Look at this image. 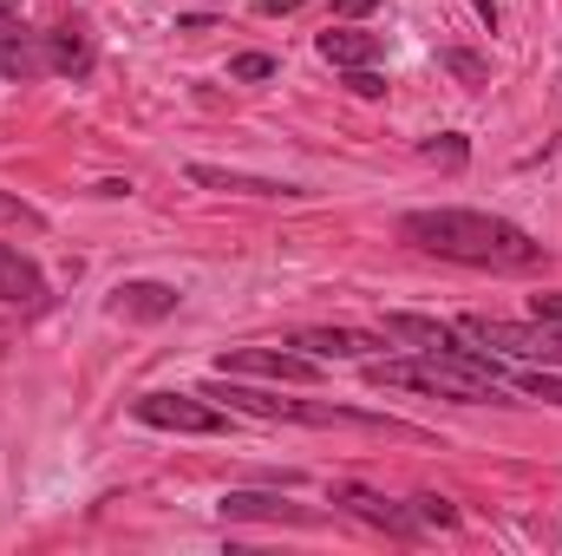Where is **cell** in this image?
I'll return each instance as SVG.
<instances>
[{"label": "cell", "mask_w": 562, "mask_h": 556, "mask_svg": "<svg viewBox=\"0 0 562 556\" xmlns=\"http://www.w3.org/2000/svg\"><path fill=\"white\" fill-rule=\"evenodd\" d=\"M196 184L210 190H249V197H294V184H269V177H229V170H210V164H190Z\"/></svg>", "instance_id": "obj_14"}, {"label": "cell", "mask_w": 562, "mask_h": 556, "mask_svg": "<svg viewBox=\"0 0 562 556\" xmlns=\"http://www.w3.org/2000/svg\"><path fill=\"white\" fill-rule=\"evenodd\" d=\"M530 314L543 321V341H550V367H562V294H537Z\"/></svg>", "instance_id": "obj_15"}, {"label": "cell", "mask_w": 562, "mask_h": 556, "mask_svg": "<svg viewBox=\"0 0 562 556\" xmlns=\"http://www.w3.org/2000/svg\"><path fill=\"white\" fill-rule=\"evenodd\" d=\"M229 73H236V79H269V73H276V59H269V53H243Z\"/></svg>", "instance_id": "obj_18"}, {"label": "cell", "mask_w": 562, "mask_h": 556, "mask_svg": "<svg viewBox=\"0 0 562 556\" xmlns=\"http://www.w3.org/2000/svg\"><path fill=\"white\" fill-rule=\"evenodd\" d=\"M216 400L243 407L256 419H301V425H386V432H413L400 419H373V413H347V407H307V400H276V393H256V387H216Z\"/></svg>", "instance_id": "obj_3"}, {"label": "cell", "mask_w": 562, "mask_h": 556, "mask_svg": "<svg viewBox=\"0 0 562 556\" xmlns=\"http://www.w3.org/2000/svg\"><path fill=\"white\" fill-rule=\"evenodd\" d=\"M425 157H438V164H464V144L458 138H431L425 144Z\"/></svg>", "instance_id": "obj_20"}, {"label": "cell", "mask_w": 562, "mask_h": 556, "mask_svg": "<svg viewBox=\"0 0 562 556\" xmlns=\"http://www.w3.org/2000/svg\"><path fill=\"white\" fill-rule=\"evenodd\" d=\"M223 518H269V524H314V511H301V504H281V498H262V491H229V498H223Z\"/></svg>", "instance_id": "obj_12"}, {"label": "cell", "mask_w": 562, "mask_h": 556, "mask_svg": "<svg viewBox=\"0 0 562 556\" xmlns=\"http://www.w3.org/2000/svg\"><path fill=\"white\" fill-rule=\"evenodd\" d=\"M367 380L373 387H413V393H438V400H464V407H484V400H504V367L484 354V347H419L413 360H367Z\"/></svg>", "instance_id": "obj_2"}, {"label": "cell", "mask_w": 562, "mask_h": 556, "mask_svg": "<svg viewBox=\"0 0 562 556\" xmlns=\"http://www.w3.org/2000/svg\"><path fill=\"white\" fill-rule=\"evenodd\" d=\"M294 347H307L314 360H373L386 347V334H360V327H307L294 334Z\"/></svg>", "instance_id": "obj_7"}, {"label": "cell", "mask_w": 562, "mask_h": 556, "mask_svg": "<svg viewBox=\"0 0 562 556\" xmlns=\"http://www.w3.org/2000/svg\"><path fill=\"white\" fill-rule=\"evenodd\" d=\"M334 7H340V13H347V20H367V13H373V7H380V0H334Z\"/></svg>", "instance_id": "obj_23"}, {"label": "cell", "mask_w": 562, "mask_h": 556, "mask_svg": "<svg viewBox=\"0 0 562 556\" xmlns=\"http://www.w3.org/2000/svg\"><path fill=\"white\" fill-rule=\"evenodd\" d=\"M334 504L353 511V518H367V524H380V531H393V537H413L419 531V511H406V504H393V498H380L367 485H334Z\"/></svg>", "instance_id": "obj_6"}, {"label": "cell", "mask_w": 562, "mask_h": 556, "mask_svg": "<svg viewBox=\"0 0 562 556\" xmlns=\"http://www.w3.org/2000/svg\"><path fill=\"white\" fill-rule=\"evenodd\" d=\"M0 301H7V308H33V301H46V276H40V263L20 256V249H7V243H0Z\"/></svg>", "instance_id": "obj_8"}, {"label": "cell", "mask_w": 562, "mask_h": 556, "mask_svg": "<svg viewBox=\"0 0 562 556\" xmlns=\"http://www.w3.org/2000/svg\"><path fill=\"white\" fill-rule=\"evenodd\" d=\"M517 387H524L530 400H550V407H562V374H524Z\"/></svg>", "instance_id": "obj_16"}, {"label": "cell", "mask_w": 562, "mask_h": 556, "mask_svg": "<svg viewBox=\"0 0 562 556\" xmlns=\"http://www.w3.org/2000/svg\"><path fill=\"white\" fill-rule=\"evenodd\" d=\"M0 223H20V230H40V210H33V203H20V197H7V190H0Z\"/></svg>", "instance_id": "obj_17"}, {"label": "cell", "mask_w": 562, "mask_h": 556, "mask_svg": "<svg viewBox=\"0 0 562 556\" xmlns=\"http://www.w3.org/2000/svg\"><path fill=\"white\" fill-rule=\"evenodd\" d=\"M353 92H360V99H380V92H386V79H380L373 66H360V73H353Z\"/></svg>", "instance_id": "obj_21"}, {"label": "cell", "mask_w": 562, "mask_h": 556, "mask_svg": "<svg viewBox=\"0 0 562 556\" xmlns=\"http://www.w3.org/2000/svg\"><path fill=\"white\" fill-rule=\"evenodd\" d=\"M216 374H256V380H314L321 367H314V354H276V347H229L223 360H216Z\"/></svg>", "instance_id": "obj_5"}, {"label": "cell", "mask_w": 562, "mask_h": 556, "mask_svg": "<svg viewBox=\"0 0 562 556\" xmlns=\"http://www.w3.org/2000/svg\"><path fill=\"white\" fill-rule=\"evenodd\" d=\"M92 59H99V53H92V33H86L79 20L46 33V66H53V73H66V79H86V73H92Z\"/></svg>", "instance_id": "obj_9"}, {"label": "cell", "mask_w": 562, "mask_h": 556, "mask_svg": "<svg viewBox=\"0 0 562 556\" xmlns=\"http://www.w3.org/2000/svg\"><path fill=\"white\" fill-rule=\"evenodd\" d=\"M262 13H294V7H307V0H256Z\"/></svg>", "instance_id": "obj_24"}, {"label": "cell", "mask_w": 562, "mask_h": 556, "mask_svg": "<svg viewBox=\"0 0 562 556\" xmlns=\"http://www.w3.org/2000/svg\"><path fill=\"white\" fill-rule=\"evenodd\" d=\"M170 308H177V288H164V281H125L112 294V314H125V321H164Z\"/></svg>", "instance_id": "obj_10"}, {"label": "cell", "mask_w": 562, "mask_h": 556, "mask_svg": "<svg viewBox=\"0 0 562 556\" xmlns=\"http://www.w3.org/2000/svg\"><path fill=\"white\" fill-rule=\"evenodd\" d=\"M386 341H413V347H458V327H438L425 314H386Z\"/></svg>", "instance_id": "obj_13"}, {"label": "cell", "mask_w": 562, "mask_h": 556, "mask_svg": "<svg viewBox=\"0 0 562 556\" xmlns=\"http://www.w3.org/2000/svg\"><path fill=\"white\" fill-rule=\"evenodd\" d=\"M400 236L425 256H445L464 269H497V276H530L550 263V249L530 230H517L510 216H491V210H406Z\"/></svg>", "instance_id": "obj_1"}, {"label": "cell", "mask_w": 562, "mask_h": 556, "mask_svg": "<svg viewBox=\"0 0 562 556\" xmlns=\"http://www.w3.org/2000/svg\"><path fill=\"white\" fill-rule=\"evenodd\" d=\"M413 504H419V518H425V524H458V511H451L445 498H413Z\"/></svg>", "instance_id": "obj_19"}, {"label": "cell", "mask_w": 562, "mask_h": 556, "mask_svg": "<svg viewBox=\"0 0 562 556\" xmlns=\"http://www.w3.org/2000/svg\"><path fill=\"white\" fill-rule=\"evenodd\" d=\"M321 59H334V66L360 73V66H373V59H380V40H373V33H353V26H327V33H321Z\"/></svg>", "instance_id": "obj_11"}, {"label": "cell", "mask_w": 562, "mask_h": 556, "mask_svg": "<svg viewBox=\"0 0 562 556\" xmlns=\"http://www.w3.org/2000/svg\"><path fill=\"white\" fill-rule=\"evenodd\" d=\"M20 33V0H0V40Z\"/></svg>", "instance_id": "obj_22"}, {"label": "cell", "mask_w": 562, "mask_h": 556, "mask_svg": "<svg viewBox=\"0 0 562 556\" xmlns=\"http://www.w3.org/2000/svg\"><path fill=\"white\" fill-rule=\"evenodd\" d=\"M132 413H138L144 425H157V432H190V438L229 432V419L216 413V407H203L196 393H138V400H132Z\"/></svg>", "instance_id": "obj_4"}]
</instances>
